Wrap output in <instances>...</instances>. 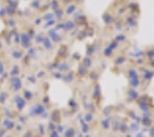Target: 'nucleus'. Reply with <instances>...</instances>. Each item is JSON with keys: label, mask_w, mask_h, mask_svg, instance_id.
<instances>
[{"label": "nucleus", "mask_w": 154, "mask_h": 137, "mask_svg": "<svg viewBox=\"0 0 154 137\" xmlns=\"http://www.w3.org/2000/svg\"><path fill=\"white\" fill-rule=\"evenodd\" d=\"M13 55L15 59H22V57H23V53H22V51H17V50H15L13 52Z\"/></svg>", "instance_id": "f257e3e1"}, {"label": "nucleus", "mask_w": 154, "mask_h": 137, "mask_svg": "<svg viewBox=\"0 0 154 137\" xmlns=\"http://www.w3.org/2000/svg\"><path fill=\"white\" fill-rule=\"evenodd\" d=\"M24 98L26 99H28V100H31L32 99V93L30 91H24Z\"/></svg>", "instance_id": "f03ea898"}, {"label": "nucleus", "mask_w": 154, "mask_h": 137, "mask_svg": "<svg viewBox=\"0 0 154 137\" xmlns=\"http://www.w3.org/2000/svg\"><path fill=\"white\" fill-rule=\"evenodd\" d=\"M24 137H32L31 131H29V132H26V135H24Z\"/></svg>", "instance_id": "7ed1b4c3"}, {"label": "nucleus", "mask_w": 154, "mask_h": 137, "mask_svg": "<svg viewBox=\"0 0 154 137\" xmlns=\"http://www.w3.org/2000/svg\"><path fill=\"white\" fill-rule=\"evenodd\" d=\"M7 137H8V136H7Z\"/></svg>", "instance_id": "20e7f679"}]
</instances>
